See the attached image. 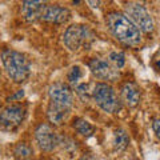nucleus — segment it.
<instances>
[{
	"label": "nucleus",
	"instance_id": "1",
	"mask_svg": "<svg viewBox=\"0 0 160 160\" xmlns=\"http://www.w3.org/2000/svg\"><path fill=\"white\" fill-rule=\"evenodd\" d=\"M106 22L112 36L124 46L136 47L142 43V32L126 13L112 11L107 15Z\"/></svg>",
	"mask_w": 160,
	"mask_h": 160
},
{
	"label": "nucleus",
	"instance_id": "2",
	"mask_svg": "<svg viewBox=\"0 0 160 160\" xmlns=\"http://www.w3.org/2000/svg\"><path fill=\"white\" fill-rule=\"evenodd\" d=\"M0 62L8 78L15 83H24L29 78L31 67L24 53L11 48H4L0 52Z\"/></svg>",
	"mask_w": 160,
	"mask_h": 160
},
{
	"label": "nucleus",
	"instance_id": "3",
	"mask_svg": "<svg viewBox=\"0 0 160 160\" xmlns=\"http://www.w3.org/2000/svg\"><path fill=\"white\" fill-rule=\"evenodd\" d=\"M95 40L93 32L89 27L84 24H72L69 26L63 35V42L71 52H80L88 49Z\"/></svg>",
	"mask_w": 160,
	"mask_h": 160
},
{
	"label": "nucleus",
	"instance_id": "4",
	"mask_svg": "<svg viewBox=\"0 0 160 160\" xmlns=\"http://www.w3.org/2000/svg\"><path fill=\"white\" fill-rule=\"evenodd\" d=\"M92 98L95 103L107 113H116L122 108V102L119 100L116 92L107 83H98L93 87Z\"/></svg>",
	"mask_w": 160,
	"mask_h": 160
},
{
	"label": "nucleus",
	"instance_id": "5",
	"mask_svg": "<svg viewBox=\"0 0 160 160\" xmlns=\"http://www.w3.org/2000/svg\"><path fill=\"white\" fill-rule=\"evenodd\" d=\"M124 8L127 12V18L140 29V32L149 33L153 31V20L143 4L131 2L127 3Z\"/></svg>",
	"mask_w": 160,
	"mask_h": 160
},
{
	"label": "nucleus",
	"instance_id": "6",
	"mask_svg": "<svg viewBox=\"0 0 160 160\" xmlns=\"http://www.w3.org/2000/svg\"><path fill=\"white\" fill-rule=\"evenodd\" d=\"M26 119V108L22 104H9L0 112V129L13 132Z\"/></svg>",
	"mask_w": 160,
	"mask_h": 160
},
{
	"label": "nucleus",
	"instance_id": "7",
	"mask_svg": "<svg viewBox=\"0 0 160 160\" xmlns=\"http://www.w3.org/2000/svg\"><path fill=\"white\" fill-rule=\"evenodd\" d=\"M35 140L39 148L44 152H52L62 143V136L55 131L51 124L42 123L35 129Z\"/></svg>",
	"mask_w": 160,
	"mask_h": 160
},
{
	"label": "nucleus",
	"instance_id": "8",
	"mask_svg": "<svg viewBox=\"0 0 160 160\" xmlns=\"http://www.w3.org/2000/svg\"><path fill=\"white\" fill-rule=\"evenodd\" d=\"M48 95H49V103L71 109L73 104V93L67 84L64 83L52 84L48 89Z\"/></svg>",
	"mask_w": 160,
	"mask_h": 160
},
{
	"label": "nucleus",
	"instance_id": "9",
	"mask_svg": "<svg viewBox=\"0 0 160 160\" xmlns=\"http://www.w3.org/2000/svg\"><path fill=\"white\" fill-rule=\"evenodd\" d=\"M88 67L91 69L93 76H96L100 80H109L115 82L119 78V72L115 69L109 62L100 58H93L88 62Z\"/></svg>",
	"mask_w": 160,
	"mask_h": 160
},
{
	"label": "nucleus",
	"instance_id": "10",
	"mask_svg": "<svg viewBox=\"0 0 160 160\" xmlns=\"http://www.w3.org/2000/svg\"><path fill=\"white\" fill-rule=\"evenodd\" d=\"M71 19V11L66 7H60L58 4H47L44 7V11L42 15V19L47 23L53 24H64Z\"/></svg>",
	"mask_w": 160,
	"mask_h": 160
},
{
	"label": "nucleus",
	"instance_id": "11",
	"mask_svg": "<svg viewBox=\"0 0 160 160\" xmlns=\"http://www.w3.org/2000/svg\"><path fill=\"white\" fill-rule=\"evenodd\" d=\"M47 4L44 2H38V0H26L22 3V13L26 22L33 23L42 19L44 7Z\"/></svg>",
	"mask_w": 160,
	"mask_h": 160
},
{
	"label": "nucleus",
	"instance_id": "12",
	"mask_svg": "<svg viewBox=\"0 0 160 160\" xmlns=\"http://www.w3.org/2000/svg\"><path fill=\"white\" fill-rule=\"evenodd\" d=\"M120 93H122L123 102L126 103L128 107H132V108L139 106L140 100H142V92H140V88L133 82L124 83L122 86V89H120Z\"/></svg>",
	"mask_w": 160,
	"mask_h": 160
},
{
	"label": "nucleus",
	"instance_id": "13",
	"mask_svg": "<svg viewBox=\"0 0 160 160\" xmlns=\"http://www.w3.org/2000/svg\"><path fill=\"white\" fill-rule=\"evenodd\" d=\"M69 111L71 109L59 107V106H55V104L49 103L47 108V118L49 120V123L53 124V126H60V124H63L67 120Z\"/></svg>",
	"mask_w": 160,
	"mask_h": 160
},
{
	"label": "nucleus",
	"instance_id": "14",
	"mask_svg": "<svg viewBox=\"0 0 160 160\" xmlns=\"http://www.w3.org/2000/svg\"><path fill=\"white\" fill-rule=\"evenodd\" d=\"M72 127L78 133H80L84 138H91L95 132V127L88 120L83 118H75L72 120Z\"/></svg>",
	"mask_w": 160,
	"mask_h": 160
},
{
	"label": "nucleus",
	"instance_id": "15",
	"mask_svg": "<svg viewBox=\"0 0 160 160\" xmlns=\"http://www.w3.org/2000/svg\"><path fill=\"white\" fill-rule=\"evenodd\" d=\"M129 144V136L124 128H118L113 133V148L115 151H123Z\"/></svg>",
	"mask_w": 160,
	"mask_h": 160
},
{
	"label": "nucleus",
	"instance_id": "16",
	"mask_svg": "<svg viewBox=\"0 0 160 160\" xmlns=\"http://www.w3.org/2000/svg\"><path fill=\"white\" fill-rule=\"evenodd\" d=\"M32 155H33V151L31 146L24 142L18 143L13 148V158L16 160H29L32 158Z\"/></svg>",
	"mask_w": 160,
	"mask_h": 160
},
{
	"label": "nucleus",
	"instance_id": "17",
	"mask_svg": "<svg viewBox=\"0 0 160 160\" xmlns=\"http://www.w3.org/2000/svg\"><path fill=\"white\" fill-rule=\"evenodd\" d=\"M82 76H83L82 68L78 67V66L72 67L71 69H69V72H68V82H69V84L73 86V87L79 86V80L82 79Z\"/></svg>",
	"mask_w": 160,
	"mask_h": 160
},
{
	"label": "nucleus",
	"instance_id": "18",
	"mask_svg": "<svg viewBox=\"0 0 160 160\" xmlns=\"http://www.w3.org/2000/svg\"><path fill=\"white\" fill-rule=\"evenodd\" d=\"M109 60L112 63H115L116 68H123L124 64H126V56H124L123 52H112L109 53Z\"/></svg>",
	"mask_w": 160,
	"mask_h": 160
},
{
	"label": "nucleus",
	"instance_id": "19",
	"mask_svg": "<svg viewBox=\"0 0 160 160\" xmlns=\"http://www.w3.org/2000/svg\"><path fill=\"white\" fill-rule=\"evenodd\" d=\"M75 91H76V95L84 103L89 100V91H88V86L86 83H82V84H79V86H76L75 87Z\"/></svg>",
	"mask_w": 160,
	"mask_h": 160
},
{
	"label": "nucleus",
	"instance_id": "20",
	"mask_svg": "<svg viewBox=\"0 0 160 160\" xmlns=\"http://www.w3.org/2000/svg\"><path fill=\"white\" fill-rule=\"evenodd\" d=\"M152 128H153V132L156 133L158 139L160 140V119H155L153 123H152Z\"/></svg>",
	"mask_w": 160,
	"mask_h": 160
},
{
	"label": "nucleus",
	"instance_id": "21",
	"mask_svg": "<svg viewBox=\"0 0 160 160\" xmlns=\"http://www.w3.org/2000/svg\"><path fill=\"white\" fill-rule=\"evenodd\" d=\"M24 96V91L23 89H20V91H18L16 93L13 95V96H11V98H8V102H11V100H18V99H20V98H23Z\"/></svg>",
	"mask_w": 160,
	"mask_h": 160
},
{
	"label": "nucleus",
	"instance_id": "22",
	"mask_svg": "<svg viewBox=\"0 0 160 160\" xmlns=\"http://www.w3.org/2000/svg\"><path fill=\"white\" fill-rule=\"evenodd\" d=\"M80 160H96L95 159V156L92 153H84L82 158H80Z\"/></svg>",
	"mask_w": 160,
	"mask_h": 160
},
{
	"label": "nucleus",
	"instance_id": "23",
	"mask_svg": "<svg viewBox=\"0 0 160 160\" xmlns=\"http://www.w3.org/2000/svg\"><path fill=\"white\" fill-rule=\"evenodd\" d=\"M156 67H158V68H159V69H160V60H159V62H158V63H156Z\"/></svg>",
	"mask_w": 160,
	"mask_h": 160
}]
</instances>
